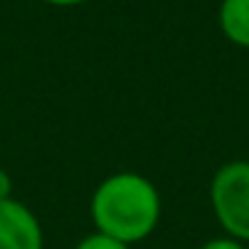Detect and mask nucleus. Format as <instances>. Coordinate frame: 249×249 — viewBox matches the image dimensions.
I'll list each match as a JSON object with an SVG mask.
<instances>
[{"label": "nucleus", "instance_id": "f257e3e1", "mask_svg": "<svg viewBox=\"0 0 249 249\" xmlns=\"http://www.w3.org/2000/svg\"><path fill=\"white\" fill-rule=\"evenodd\" d=\"M94 231L134 247L156 233L163 217V198L150 177L140 172H113L89 198Z\"/></svg>", "mask_w": 249, "mask_h": 249}, {"label": "nucleus", "instance_id": "f03ea898", "mask_svg": "<svg viewBox=\"0 0 249 249\" xmlns=\"http://www.w3.org/2000/svg\"><path fill=\"white\" fill-rule=\"evenodd\" d=\"M209 206L222 236L249 241V161L222 163L209 182Z\"/></svg>", "mask_w": 249, "mask_h": 249}, {"label": "nucleus", "instance_id": "7ed1b4c3", "mask_svg": "<svg viewBox=\"0 0 249 249\" xmlns=\"http://www.w3.org/2000/svg\"><path fill=\"white\" fill-rule=\"evenodd\" d=\"M0 249H46L43 222L19 198L0 201Z\"/></svg>", "mask_w": 249, "mask_h": 249}, {"label": "nucleus", "instance_id": "20e7f679", "mask_svg": "<svg viewBox=\"0 0 249 249\" xmlns=\"http://www.w3.org/2000/svg\"><path fill=\"white\" fill-rule=\"evenodd\" d=\"M217 22L233 46L249 49V0H222Z\"/></svg>", "mask_w": 249, "mask_h": 249}, {"label": "nucleus", "instance_id": "39448f33", "mask_svg": "<svg viewBox=\"0 0 249 249\" xmlns=\"http://www.w3.org/2000/svg\"><path fill=\"white\" fill-rule=\"evenodd\" d=\"M72 249H131V247H126V244L115 241V238H110V236H105V233L94 231V233H89V236H83Z\"/></svg>", "mask_w": 249, "mask_h": 249}, {"label": "nucleus", "instance_id": "423d86ee", "mask_svg": "<svg viewBox=\"0 0 249 249\" xmlns=\"http://www.w3.org/2000/svg\"><path fill=\"white\" fill-rule=\"evenodd\" d=\"M198 249H247V244L236 241V238H231V236H214V238H209V241H204Z\"/></svg>", "mask_w": 249, "mask_h": 249}, {"label": "nucleus", "instance_id": "0eeeda50", "mask_svg": "<svg viewBox=\"0 0 249 249\" xmlns=\"http://www.w3.org/2000/svg\"><path fill=\"white\" fill-rule=\"evenodd\" d=\"M6 198H14V179L6 169L0 166V201H6Z\"/></svg>", "mask_w": 249, "mask_h": 249}, {"label": "nucleus", "instance_id": "6e6552de", "mask_svg": "<svg viewBox=\"0 0 249 249\" xmlns=\"http://www.w3.org/2000/svg\"><path fill=\"white\" fill-rule=\"evenodd\" d=\"M46 6H56V8H72V6H83L89 0H40Z\"/></svg>", "mask_w": 249, "mask_h": 249}]
</instances>
